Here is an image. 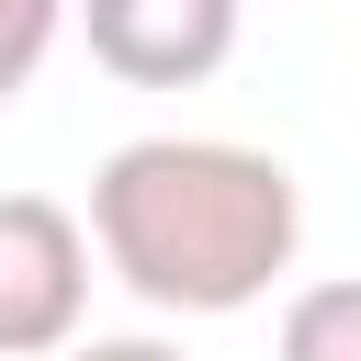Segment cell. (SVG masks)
I'll return each mask as SVG.
<instances>
[{
    "label": "cell",
    "mask_w": 361,
    "mask_h": 361,
    "mask_svg": "<svg viewBox=\"0 0 361 361\" xmlns=\"http://www.w3.org/2000/svg\"><path fill=\"white\" fill-rule=\"evenodd\" d=\"M90 248L158 316H248L305 248V192L271 147L135 135L90 169Z\"/></svg>",
    "instance_id": "1"
},
{
    "label": "cell",
    "mask_w": 361,
    "mask_h": 361,
    "mask_svg": "<svg viewBox=\"0 0 361 361\" xmlns=\"http://www.w3.org/2000/svg\"><path fill=\"white\" fill-rule=\"evenodd\" d=\"M90 316V226L56 192H0V361L79 350Z\"/></svg>",
    "instance_id": "2"
},
{
    "label": "cell",
    "mask_w": 361,
    "mask_h": 361,
    "mask_svg": "<svg viewBox=\"0 0 361 361\" xmlns=\"http://www.w3.org/2000/svg\"><path fill=\"white\" fill-rule=\"evenodd\" d=\"M237 11L248 0H79V34L124 90H203L237 56Z\"/></svg>",
    "instance_id": "3"
},
{
    "label": "cell",
    "mask_w": 361,
    "mask_h": 361,
    "mask_svg": "<svg viewBox=\"0 0 361 361\" xmlns=\"http://www.w3.org/2000/svg\"><path fill=\"white\" fill-rule=\"evenodd\" d=\"M271 361H361V282H305L282 305Z\"/></svg>",
    "instance_id": "4"
},
{
    "label": "cell",
    "mask_w": 361,
    "mask_h": 361,
    "mask_svg": "<svg viewBox=\"0 0 361 361\" xmlns=\"http://www.w3.org/2000/svg\"><path fill=\"white\" fill-rule=\"evenodd\" d=\"M79 23V0H0V102L34 90V68L56 56V34Z\"/></svg>",
    "instance_id": "5"
},
{
    "label": "cell",
    "mask_w": 361,
    "mask_h": 361,
    "mask_svg": "<svg viewBox=\"0 0 361 361\" xmlns=\"http://www.w3.org/2000/svg\"><path fill=\"white\" fill-rule=\"evenodd\" d=\"M56 361H192V350H180V338H147V327H135V338H79V350H56Z\"/></svg>",
    "instance_id": "6"
}]
</instances>
